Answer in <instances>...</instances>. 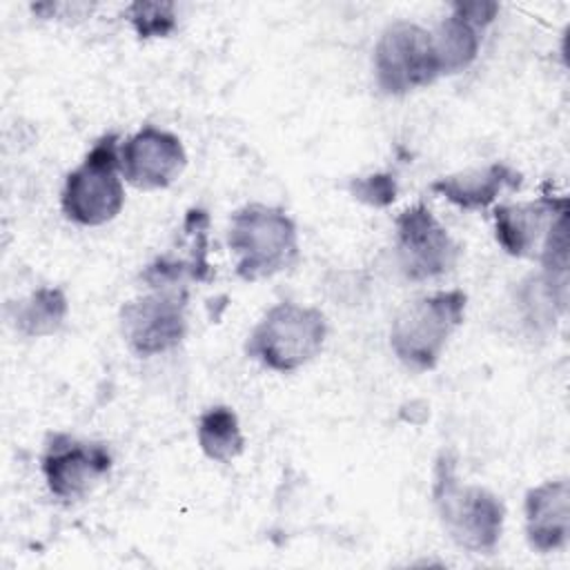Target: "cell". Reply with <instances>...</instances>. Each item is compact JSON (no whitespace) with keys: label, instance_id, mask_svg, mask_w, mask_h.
Instances as JSON below:
<instances>
[{"label":"cell","instance_id":"cell-1","mask_svg":"<svg viewBox=\"0 0 570 570\" xmlns=\"http://www.w3.org/2000/svg\"><path fill=\"white\" fill-rule=\"evenodd\" d=\"M432 503L448 537L465 552L492 554L505 523L503 501L483 485L461 483L456 459L441 450L432 474Z\"/></svg>","mask_w":570,"mask_h":570},{"label":"cell","instance_id":"cell-2","mask_svg":"<svg viewBox=\"0 0 570 570\" xmlns=\"http://www.w3.org/2000/svg\"><path fill=\"white\" fill-rule=\"evenodd\" d=\"M227 247L236 256L234 272L245 283L272 278L301 256L294 218L265 203H247L229 216Z\"/></svg>","mask_w":570,"mask_h":570},{"label":"cell","instance_id":"cell-3","mask_svg":"<svg viewBox=\"0 0 570 570\" xmlns=\"http://www.w3.org/2000/svg\"><path fill=\"white\" fill-rule=\"evenodd\" d=\"M465 307L463 289H439L405 303L390 325V350L412 372L434 370L463 325Z\"/></svg>","mask_w":570,"mask_h":570},{"label":"cell","instance_id":"cell-4","mask_svg":"<svg viewBox=\"0 0 570 570\" xmlns=\"http://www.w3.org/2000/svg\"><path fill=\"white\" fill-rule=\"evenodd\" d=\"M325 338L327 318L318 307L281 301L252 327L245 354L272 372L292 374L321 354Z\"/></svg>","mask_w":570,"mask_h":570},{"label":"cell","instance_id":"cell-5","mask_svg":"<svg viewBox=\"0 0 570 570\" xmlns=\"http://www.w3.org/2000/svg\"><path fill=\"white\" fill-rule=\"evenodd\" d=\"M125 205L120 178V134H102L82 163L73 167L60 191V207L67 220L80 227H100L114 220Z\"/></svg>","mask_w":570,"mask_h":570},{"label":"cell","instance_id":"cell-6","mask_svg":"<svg viewBox=\"0 0 570 570\" xmlns=\"http://www.w3.org/2000/svg\"><path fill=\"white\" fill-rule=\"evenodd\" d=\"M372 65L376 87L385 96H405L441 78L430 29L407 20H396L381 31Z\"/></svg>","mask_w":570,"mask_h":570},{"label":"cell","instance_id":"cell-7","mask_svg":"<svg viewBox=\"0 0 570 570\" xmlns=\"http://www.w3.org/2000/svg\"><path fill=\"white\" fill-rule=\"evenodd\" d=\"M114 468L107 443L87 441L69 432H49L40 454L45 485L58 501L85 499Z\"/></svg>","mask_w":570,"mask_h":570},{"label":"cell","instance_id":"cell-8","mask_svg":"<svg viewBox=\"0 0 570 570\" xmlns=\"http://www.w3.org/2000/svg\"><path fill=\"white\" fill-rule=\"evenodd\" d=\"M394 249L401 274L412 283L439 278L452 272L461 258V245L425 203L405 207L396 216Z\"/></svg>","mask_w":570,"mask_h":570},{"label":"cell","instance_id":"cell-9","mask_svg":"<svg viewBox=\"0 0 570 570\" xmlns=\"http://www.w3.org/2000/svg\"><path fill=\"white\" fill-rule=\"evenodd\" d=\"M187 292L149 289L122 303L118 323L127 347L142 358L178 347L187 334Z\"/></svg>","mask_w":570,"mask_h":570},{"label":"cell","instance_id":"cell-10","mask_svg":"<svg viewBox=\"0 0 570 570\" xmlns=\"http://www.w3.org/2000/svg\"><path fill=\"white\" fill-rule=\"evenodd\" d=\"M185 167L183 140L156 125H142L120 142V176L136 189H165Z\"/></svg>","mask_w":570,"mask_h":570},{"label":"cell","instance_id":"cell-11","mask_svg":"<svg viewBox=\"0 0 570 570\" xmlns=\"http://www.w3.org/2000/svg\"><path fill=\"white\" fill-rule=\"evenodd\" d=\"M561 212H568V198L552 194H541L530 203L497 205L492 212L497 243L508 256H532L537 243L543 240L552 218Z\"/></svg>","mask_w":570,"mask_h":570},{"label":"cell","instance_id":"cell-12","mask_svg":"<svg viewBox=\"0 0 570 570\" xmlns=\"http://www.w3.org/2000/svg\"><path fill=\"white\" fill-rule=\"evenodd\" d=\"M525 539L532 550L548 554L566 548L570 537V485L566 479L543 481L525 492Z\"/></svg>","mask_w":570,"mask_h":570},{"label":"cell","instance_id":"cell-13","mask_svg":"<svg viewBox=\"0 0 570 570\" xmlns=\"http://www.w3.org/2000/svg\"><path fill=\"white\" fill-rule=\"evenodd\" d=\"M523 174L508 163H490L485 167L465 169L436 178L430 189L461 209H485L503 191H517Z\"/></svg>","mask_w":570,"mask_h":570},{"label":"cell","instance_id":"cell-14","mask_svg":"<svg viewBox=\"0 0 570 570\" xmlns=\"http://www.w3.org/2000/svg\"><path fill=\"white\" fill-rule=\"evenodd\" d=\"M483 31L485 29L481 24L465 18L459 9L450 4L448 18H443L430 31L441 76L459 73L476 60Z\"/></svg>","mask_w":570,"mask_h":570},{"label":"cell","instance_id":"cell-15","mask_svg":"<svg viewBox=\"0 0 570 570\" xmlns=\"http://www.w3.org/2000/svg\"><path fill=\"white\" fill-rule=\"evenodd\" d=\"M67 314L69 301L62 287L42 285L16 303L11 321L18 334L27 338H45L62 327Z\"/></svg>","mask_w":570,"mask_h":570},{"label":"cell","instance_id":"cell-16","mask_svg":"<svg viewBox=\"0 0 570 570\" xmlns=\"http://www.w3.org/2000/svg\"><path fill=\"white\" fill-rule=\"evenodd\" d=\"M196 439L200 452L216 463H232L245 450L240 421L227 405H212L198 416Z\"/></svg>","mask_w":570,"mask_h":570},{"label":"cell","instance_id":"cell-17","mask_svg":"<svg viewBox=\"0 0 570 570\" xmlns=\"http://www.w3.org/2000/svg\"><path fill=\"white\" fill-rule=\"evenodd\" d=\"M127 20L138 38H167L178 27L176 4L169 0H136L127 7Z\"/></svg>","mask_w":570,"mask_h":570},{"label":"cell","instance_id":"cell-18","mask_svg":"<svg viewBox=\"0 0 570 570\" xmlns=\"http://www.w3.org/2000/svg\"><path fill=\"white\" fill-rule=\"evenodd\" d=\"M347 191L363 205L370 207H387L396 200L399 185L394 174L381 171V174H370V176H356L350 180Z\"/></svg>","mask_w":570,"mask_h":570},{"label":"cell","instance_id":"cell-19","mask_svg":"<svg viewBox=\"0 0 570 570\" xmlns=\"http://www.w3.org/2000/svg\"><path fill=\"white\" fill-rule=\"evenodd\" d=\"M452 7H456L465 18L474 20V22L481 24L483 29H485L488 24H492L494 18H497V13H499V4H497V2H485V0H472V2L459 0V2H452Z\"/></svg>","mask_w":570,"mask_h":570}]
</instances>
